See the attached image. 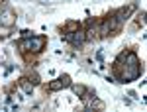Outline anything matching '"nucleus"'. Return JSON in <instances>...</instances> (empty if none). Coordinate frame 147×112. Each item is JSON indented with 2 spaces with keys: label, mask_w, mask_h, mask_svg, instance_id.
<instances>
[{
  "label": "nucleus",
  "mask_w": 147,
  "mask_h": 112,
  "mask_svg": "<svg viewBox=\"0 0 147 112\" xmlns=\"http://www.w3.org/2000/svg\"><path fill=\"white\" fill-rule=\"evenodd\" d=\"M71 89H73V92H75L79 98H82V100H84V98H86V94L90 92V89H86L84 85H71Z\"/></svg>",
  "instance_id": "1a4fd4ad"
},
{
  "label": "nucleus",
  "mask_w": 147,
  "mask_h": 112,
  "mask_svg": "<svg viewBox=\"0 0 147 112\" xmlns=\"http://www.w3.org/2000/svg\"><path fill=\"white\" fill-rule=\"evenodd\" d=\"M73 85V81H71V75L67 73H63V75H59L55 81H51V83H47V90L49 92H57V90H63V89H69Z\"/></svg>",
  "instance_id": "39448f33"
},
{
  "label": "nucleus",
  "mask_w": 147,
  "mask_h": 112,
  "mask_svg": "<svg viewBox=\"0 0 147 112\" xmlns=\"http://www.w3.org/2000/svg\"><path fill=\"white\" fill-rule=\"evenodd\" d=\"M79 28H80L79 22H75V20H71V22L65 24V32H75V30H79Z\"/></svg>",
  "instance_id": "9b49d317"
},
{
  "label": "nucleus",
  "mask_w": 147,
  "mask_h": 112,
  "mask_svg": "<svg viewBox=\"0 0 147 112\" xmlns=\"http://www.w3.org/2000/svg\"><path fill=\"white\" fill-rule=\"evenodd\" d=\"M137 24H141V26H145V12L141 10L137 14Z\"/></svg>",
  "instance_id": "ddd939ff"
},
{
  "label": "nucleus",
  "mask_w": 147,
  "mask_h": 112,
  "mask_svg": "<svg viewBox=\"0 0 147 112\" xmlns=\"http://www.w3.org/2000/svg\"><path fill=\"white\" fill-rule=\"evenodd\" d=\"M20 89H22L26 94H34V85H32V81H30L28 77L20 79Z\"/></svg>",
  "instance_id": "9d476101"
},
{
  "label": "nucleus",
  "mask_w": 147,
  "mask_h": 112,
  "mask_svg": "<svg viewBox=\"0 0 147 112\" xmlns=\"http://www.w3.org/2000/svg\"><path fill=\"white\" fill-rule=\"evenodd\" d=\"M14 22H16V16H14V12H12V10H2V12H0V26L10 28Z\"/></svg>",
  "instance_id": "6e6552de"
},
{
  "label": "nucleus",
  "mask_w": 147,
  "mask_h": 112,
  "mask_svg": "<svg viewBox=\"0 0 147 112\" xmlns=\"http://www.w3.org/2000/svg\"><path fill=\"white\" fill-rule=\"evenodd\" d=\"M120 28H122V24L114 18V14L112 16H106V18L98 24V37H108L112 32H120Z\"/></svg>",
  "instance_id": "7ed1b4c3"
},
{
  "label": "nucleus",
  "mask_w": 147,
  "mask_h": 112,
  "mask_svg": "<svg viewBox=\"0 0 147 112\" xmlns=\"http://www.w3.org/2000/svg\"><path fill=\"white\" fill-rule=\"evenodd\" d=\"M112 71L116 75V79H118V83L137 81L141 77V61H139L136 51H122L114 59Z\"/></svg>",
  "instance_id": "f257e3e1"
},
{
  "label": "nucleus",
  "mask_w": 147,
  "mask_h": 112,
  "mask_svg": "<svg viewBox=\"0 0 147 112\" xmlns=\"http://www.w3.org/2000/svg\"><path fill=\"white\" fill-rule=\"evenodd\" d=\"M63 41L71 43L73 47H80V45L86 41V35H84V30H75V32H63Z\"/></svg>",
  "instance_id": "20e7f679"
},
{
  "label": "nucleus",
  "mask_w": 147,
  "mask_h": 112,
  "mask_svg": "<svg viewBox=\"0 0 147 112\" xmlns=\"http://www.w3.org/2000/svg\"><path fill=\"white\" fill-rule=\"evenodd\" d=\"M84 35H86V41H92L96 35H98V22L90 18L88 22H86V30H84Z\"/></svg>",
  "instance_id": "0eeeda50"
},
{
  "label": "nucleus",
  "mask_w": 147,
  "mask_h": 112,
  "mask_svg": "<svg viewBox=\"0 0 147 112\" xmlns=\"http://www.w3.org/2000/svg\"><path fill=\"white\" fill-rule=\"evenodd\" d=\"M28 79L32 81V85H34V87H35V85H39V75H37L35 71H30V77H28Z\"/></svg>",
  "instance_id": "f8f14e48"
},
{
  "label": "nucleus",
  "mask_w": 147,
  "mask_h": 112,
  "mask_svg": "<svg viewBox=\"0 0 147 112\" xmlns=\"http://www.w3.org/2000/svg\"><path fill=\"white\" fill-rule=\"evenodd\" d=\"M136 10V4H127V6H122V8H118V10L114 12V18L118 20L120 24H124L129 16H131V12Z\"/></svg>",
  "instance_id": "423d86ee"
},
{
  "label": "nucleus",
  "mask_w": 147,
  "mask_h": 112,
  "mask_svg": "<svg viewBox=\"0 0 147 112\" xmlns=\"http://www.w3.org/2000/svg\"><path fill=\"white\" fill-rule=\"evenodd\" d=\"M45 43H47L45 35H30V37H22L18 41V49L22 53H39V51H43Z\"/></svg>",
  "instance_id": "f03ea898"
}]
</instances>
